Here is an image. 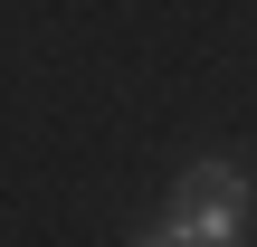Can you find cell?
<instances>
[{
	"label": "cell",
	"mask_w": 257,
	"mask_h": 247,
	"mask_svg": "<svg viewBox=\"0 0 257 247\" xmlns=\"http://www.w3.org/2000/svg\"><path fill=\"white\" fill-rule=\"evenodd\" d=\"M162 228L181 247H238V228H248V181H238V162H191Z\"/></svg>",
	"instance_id": "1"
},
{
	"label": "cell",
	"mask_w": 257,
	"mask_h": 247,
	"mask_svg": "<svg viewBox=\"0 0 257 247\" xmlns=\"http://www.w3.org/2000/svg\"><path fill=\"white\" fill-rule=\"evenodd\" d=\"M143 247H181V238H172V228H162V238H143Z\"/></svg>",
	"instance_id": "2"
}]
</instances>
